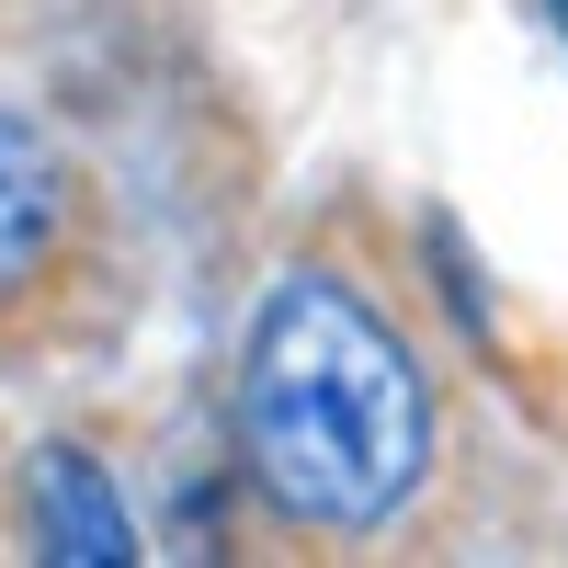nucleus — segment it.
<instances>
[{
    "instance_id": "nucleus-2",
    "label": "nucleus",
    "mask_w": 568,
    "mask_h": 568,
    "mask_svg": "<svg viewBox=\"0 0 568 568\" xmlns=\"http://www.w3.org/2000/svg\"><path fill=\"white\" fill-rule=\"evenodd\" d=\"M23 524H34V557H58V568H125L136 557L125 500H114V478L80 444H45L23 466Z\"/></svg>"
},
{
    "instance_id": "nucleus-4",
    "label": "nucleus",
    "mask_w": 568,
    "mask_h": 568,
    "mask_svg": "<svg viewBox=\"0 0 568 568\" xmlns=\"http://www.w3.org/2000/svg\"><path fill=\"white\" fill-rule=\"evenodd\" d=\"M557 34H568V0H557Z\"/></svg>"
},
{
    "instance_id": "nucleus-1",
    "label": "nucleus",
    "mask_w": 568,
    "mask_h": 568,
    "mask_svg": "<svg viewBox=\"0 0 568 568\" xmlns=\"http://www.w3.org/2000/svg\"><path fill=\"white\" fill-rule=\"evenodd\" d=\"M240 455L273 489V511L329 524V535L387 524L420 489L433 398H420V364L398 353V329L353 284H329V273L273 284L251 364H240Z\"/></svg>"
},
{
    "instance_id": "nucleus-3",
    "label": "nucleus",
    "mask_w": 568,
    "mask_h": 568,
    "mask_svg": "<svg viewBox=\"0 0 568 568\" xmlns=\"http://www.w3.org/2000/svg\"><path fill=\"white\" fill-rule=\"evenodd\" d=\"M58 216H69V171H58V149H45L23 114H0V307H12L23 284L45 273Z\"/></svg>"
}]
</instances>
